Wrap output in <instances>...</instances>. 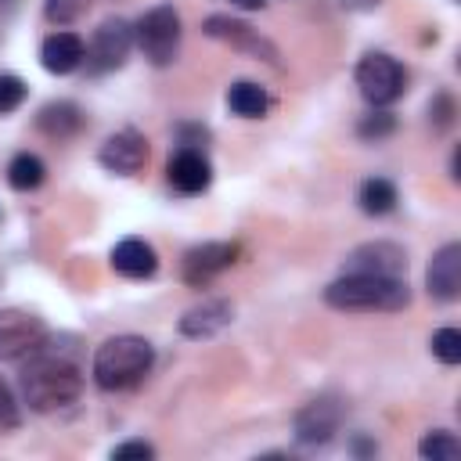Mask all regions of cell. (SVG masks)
<instances>
[{
    "label": "cell",
    "instance_id": "6da1fadb",
    "mask_svg": "<svg viewBox=\"0 0 461 461\" xmlns=\"http://www.w3.org/2000/svg\"><path fill=\"white\" fill-rule=\"evenodd\" d=\"M83 385H86L83 353L72 335H43L36 349L22 357L18 393H22V403L36 414L65 411L83 396Z\"/></svg>",
    "mask_w": 461,
    "mask_h": 461
},
{
    "label": "cell",
    "instance_id": "7a4b0ae2",
    "mask_svg": "<svg viewBox=\"0 0 461 461\" xmlns=\"http://www.w3.org/2000/svg\"><path fill=\"white\" fill-rule=\"evenodd\" d=\"M155 367V346L144 335H112L94 349L90 378L101 393L137 389Z\"/></svg>",
    "mask_w": 461,
    "mask_h": 461
},
{
    "label": "cell",
    "instance_id": "3957f363",
    "mask_svg": "<svg viewBox=\"0 0 461 461\" xmlns=\"http://www.w3.org/2000/svg\"><path fill=\"white\" fill-rule=\"evenodd\" d=\"M324 303L349 313H396L411 306L407 277H378V274H342L324 288Z\"/></svg>",
    "mask_w": 461,
    "mask_h": 461
},
{
    "label": "cell",
    "instance_id": "277c9868",
    "mask_svg": "<svg viewBox=\"0 0 461 461\" xmlns=\"http://www.w3.org/2000/svg\"><path fill=\"white\" fill-rule=\"evenodd\" d=\"M180 40H184V25H180V14L173 4H155L148 7L137 25H133V47H140V54L155 65V68H166L176 61L180 54Z\"/></svg>",
    "mask_w": 461,
    "mask_h": 461
},
{
    "label": "cell",
    "instance_id": "5b68a950",
    "mask_svg": "<svg viewBox=\"0 0 461 461\" xmlns=\"http://www.w3.org/2000/svg\"><path fill=\"white\" fill-rule=\"evenodd\" d=\"M346 421V400L339 393H317L292 414V436L299 447H324Z\"/></svg>",
    "mask_w": 461,
    "mask_h": 461
},
{
    "label": "cell",
    "instance_id": "8992f818",
    "mask_svg": "<svg viewBox=\"0 0 461 461\" xmlns=\"http://www.w3.org/2000/svg\"><path fill=\"white\" fill-rule=\"evenodd\" d=\"M357 86H360V97L371 104V108H385L393 104L403 90H407V72L403 65L385 54V50H367L360 61H357Z\"/></svg>",
    "mask_w": 461,
    "mask_h": 461
},
{
    "label": "cell",
    "instance_id": "52a82bcc",
    "mask_svg": "<svg viewBox=\"0 0 461 461\" xmlns=\"http://www.w3.org/2000/svg\"><path fill=\"white\" fill-rule=\"evenodd\" d=\"M133 50V25L126 18H104L94 36H90V47H86V68L94 76L101 72H115L126 65Z\"/></svg>",
    "mask_w": 461,
    "mask_h": 461
},
{
    "label": "cell",
    "instance_id": "ba28073f",
    "mask_svg": "<svg viewBox=\"0 0 461 461\" xmlns=\"http://www.w3.org/2000/svg\"><path fill=\"white\" fill-rule=\"evenodd\" d=\"M238 259V245L234 241H202L194 249L184 252L180 259V277L191 288H205L209 281H216L223 270H230Z\"/></svg>",
    "mask_w": 461,
    "mask_h": 461
},
{
    "label": "cell",
    "instance_id": "9c48e42d",
    "mask_svg": "<svg viewBox=\"0 0 461 461\" xmlns=\"http://www.w3.org/2000/svg\"><path fill=\"white\" fill-rule=\"evenodd\" d=\"M342 274H378V277H407V249L396 241H364L349 249Z\"/></svg>",
    "mask_w": 461,
    "mask_h": 461
},
{
    "label": "cell",
    "instance_id": "30bf717a",
    "mask_svg": "<svg viewBox=\"0 0 461 461\" xmlns=\"http://www.w3.org/2000/svg\"><path fill=\"white\" fill-rule=\"evenodd\" d=\"M47 335V324L18 306L0 310V360H22Z\"/></svg>",
    "mask_w": 461,
    "mask_h": 461
},
{
    "label": "cell",
    "instance_id": "8fae6325",
    "mask_svg": "<svg viewBox=\"0 0 461 461\" xmlns=\"http://www.w3.org/2000/svg\"><path fill=\"white\" fill-rule=\"evenodd\" d=\"M202 32L212 36V40H220V43L238 47V50H245V54H252V58H263V61H270V65H281V61H277V47H274L267 36H259V29H252V25L238 22V18L209 14V18L202 22Z\"/></svg>",
    "mask_w": 461,
    "mask_h": 461
},
{
    "label": "cell",
    "instance_id": "7c38bea8",
    "mask_svg": "<svg viewBox=\"0 0 461 461\" xmlns=\"http://www.w3.org/2000/svg\"><path fill=\"white\" fill-rule=\"evenodd\" d=\"M97 162H101L108 173H115V176H133V173H140L144 162H148V140H144V133L133 130V126L115 130V133L101 144Z\"/></svg>",
    "mask_w": 461,
    "mask_h": 461
},
{
    "label": "cell",
    "instance_id": "4fadbf2b",
    "mask_svg": "<svg viewBox=\"0 0 461 461\" xmlns=\"http://www.w3.org/2000/svg\"><path fill=\"white\" fill-rule=\"evenodd\" d=\"M425 288L436 303H457V295H461V245L457 241H447L432 256V263L425 270Z\"/></svg>",
    "mask_w": 461,
    "mask_h": 461
},
{
    "label": "cell",
    "instance_id": "5bb4252c",
    "mask_svg": "<svg viewBox=\"0 0 461 461\" xmlns=\"http://www.w3.org/2000/svg\"><path fill=\"white\" fill-rule=\"evenodd\" d=\"M166 176H169L173 191H180V194H202L212 184V166H209L205 151H198V148H176L169 155Z\"/></svg>",
    "mask_w": 461,
    "mask_h": 461
},
{
    "label": "cell",
    "instance_id": "9a60e30c",
    "mask_svg": "<svg viewBox=\"0 0 461 461\" xmlns=\"http://www.w3.org/2000/svg\"><path fill=\"white\" fill-rule=\"evenodd\" d=\"M83 61H86V43H83V36H76V32H68V29H58V32H50V36L40 43V65H43L50 76H68V72H76Z\"/></svg>",
    "mask_w": 461,
    "mask_h": 461
},
{
    "label": "cell",
    "instance_id": "2e32d148",
    "mask_svg": "<svg viewBox=\"0 0 461 461\" xmlns=\"http://www.w3.org/2000/svg\"><path fill=\"white\" fill-rule=\"evenodd\" d=\"M230 321H234L230 299H202L198 306L184 310V317H180V335H184V339H212V335H220Z\"/></svg>",
    "mask_w": 461,
    "mask_h": 461
},
{
    "label": "cell",
    "instance_id": "e0dca14e",
    "mask_svg": "<svg viewBox=\"0 0 461 461\" xmlns=\"http://www.w3.org/2000/svg\"><path fill=\"white\" fill-rule=\"evenodd\" d=\"M86 126V115L76 101H47L40 112H36V130L47 137V140H72L79 130Z\"/></svg>",
    "mask_w": 461,
    "mask_h": 461
},
{
    "label": "cell",
    "instance_id": "ac0fdd59",
    "mask_svg": "<svg viewBox=\"0 0 461 461\" xmlns=\"http://www.w3.org/2000/svg\"><path fill=\"white\" fill-rule=\"evenodd\" d=\"M112 270L130 277V281H144L158 270V252L144 241V238H122L115 249H112Z\"/></svg>",
    "mask_w": 461,
    "mask_h": 461
},
{
    "label": "cell",
    "instance_id": "d6986e66",
    "mask_svg": "<svg viewBox=\"0 0 461 461\" xmlns=\"http://www.w3.org/2000/svg\"><path fill=\"white\" fill-rule=\"evenodd\" d=\"M400 202V191L393 180L385 176H367L360 187H357V205L364 216H389Z\"/></svg>",
    "mask_w": 461,
    "mask_h": 461
},
{
    "label": "cell",
    "instance_id": "ffe728a7",
    "mask_svg": "<svg viewBox=\"0 0 461 461\" xmlns=\"http://www.w3.org/2000/svg\"><path fill=\"white\" fill-rule=\"evenodd\" d=\"M227 108L241 119H263L270 108V94L252 79H238L227 86Z\"/></svg>",
    "mask_w": 461,
    "mask_h": 461
},
{
    "label": "cell",
    "instance_id": "44dd1931",
    "mask_svg": "<svg viewBox=\"0 0 461 461\" xmlns=\"http://www.w3.org/2000/svg\"><path fill=\"white\" fill-rule=\"evenodd\" d=\"M43 180H47V166H43V158L32 155V151H18V155L7 162V184H11L14 191H36Z\"/></svg>",
    "mask_w": 461,
    "mask_h": 461
},
{
    "label": "cell",
    "instance_id": "7402d4cb",
    "mask_svg": "<svg viewBox=\"0 0 461 461\" xmlns=\"http://www.w3.org/2000/svg\"><path fill=\"white\" fill-rule=\"evenodd\" d=\"M418 454L425 461H457L461 457V439L450 429H429L418 443Z\"/></svg>",
    "mask_w": 461,
    "mask_h": 461
},
{
    "label": "cell",
    "instance_id": "603a6c76",
    "mask_svg": "<svg viewBox=\"0 0 461 461\" xmlns=\"http://www.w3.org/2000/svg\"><path fill=\"white\" fill-rule=\"evenodd\" d=\"M393 130H396V115L385 112V108H371V112L357 122V137L367 140V144H378V140L393 137Z\"/></svg>",
    "mask_w": 461,
    "mask_h": 461
},
{
    "label": "cell",
    "instance_id": "cb8c5ba5",
    "mask_svg": "<svg viewBox=\"0 0 461 461\" xmlns=\"http://www.w3.org/2000/svg\"><path fill=\"white\" fill-rule=\"evenodd\" d=\"M432 357L439 360V364H447V367H454V364H461V331L457 328H439V331H432Z\"/></svg>",
    "mask_w": 461,
    "mask_h": 461
},
{
    "label": "cell",
    "instance_id": "d4e9b609",
    "mask_svg": "<svg viewBox=\"0 0 461 461\" xmlns=\"http://www.w3.org/2000/svg\"><path fill=\"white\" fill-rule=\"evenodd\" d=\"M86 11H90V0H47L43 4V14H47L50 25H72Z\"/></svg>",
    "mask_w": 461,
    "mask_h": 461
},
{
    "label": "cell",
    "instance_id": "484cf974",
    "mask_svg": "<svg viewBox=\"0 0 461 461\" xmlns=\"http://www.w3.org/2000/svg\"><path fill=\"white\" fill-rule=\"evenodd\" d=\"M25 94H29V86L14 72H0V115L18 112L25 104Z\"/></svg>",
    "mask_w": 461,
    "mask_h": 461
},
{
    "label": "cell",
    "instance_id": "4316f807",
    "mask_svg": "<svg viewBox=\"0 0 461 461\" xmlns=\"http://www.w3.org/2000/svg\"><path fill=\"white\" fill-rule=\"evenodd\" d=\"M454 115H457V104H454V97L447 94V90H439L432 101H429V122H432V130H450L454 126Z\"/></svg>",
    "mask_w": 461,
    "mask_h": 461
},
{
    "label": "cell",
    "instance_id": "83f0119b",
    "mask_svg": "<svg viewBox=\"0 0 461 461\" xmlns=\"http://www.w3.org/2000/svg\"><path fill=\"white\" fill-rule=\"evenodd\" d=\"M22 425V403L14 396V389L0 378V432H11Z\"/></svg>",
    "mask_w": 461,
    "mask_h": 461
},
{
    "label": "cell",
    "instance_id": "f1b7e54d",
    "mask_svg": "<svg viewBox=\"0 0 461 461\" xmlns=\"http://www.w3.org/2000/svg\"><path fill=\"white\" fill-rule=\"evenodd\" d=\"M151 457H155V447L148 439H126L112 447V461H151Z\"/></svg>",
    "mask_w": 461,
    "mask_h": 461
},
{
    "label": "cell",
    "instance_id": "f546056e",
    "mask_svg": "<svg viewBox=\"0 0 461 461\" xmlns=\"http://www.w3.org/2000/svg\"><path fill=\"white\" fill-rule=\"evenodd\" d=\"M173 137H176V148H198V151H205L209 130H205L202 122H180V126L173 130Z\"/></svg>",
    "mask_w": 461,
    "mask_h": 461
},
{
    "label": "cell",
    "instance_id": "4dcf8cb0",
    "mask_svg": "<svg viewBox=\"0 0 461 461\" xmlns=\"http://www.w3.org/2000/svg\"><path fill=\"white\" fill-rule=\"evenodd\" d=\"M349 454H357V457H375V454H378V443H375L371 436H364V432H353V436H349Z\"/></svg>",
    "mask_w": 461,
    "mask_h": 461
},
{
    "label": "cell",
    "instance_id": "1f68e13d",
    "mask_svg": "<svg viewBox=\"0 0 461 461\" xmlns=\"http://www.w3.org/2000/svg\"><path fill=\"white\" fill-rule=\"evenodd\" d=\"M382 0H342V7H349V11H375Z\"/></svg>",
    "mask_w": 461,
    "mask_h": 461
},
{
    "label": "cell",
    "instance_id": "d6a6232c",
    "mask_svg": "<svg viewBox=\"0 0 461 461\" xmlns=\"http://www.w3.org/2000/svg\"><path fill=\"white\" fill-rule=\"evenodd\" d=\"M230 4H234V7H241V11H259L267 0H230Z\"/></svg>",
    "mask_w": 461,
    "mask_h": 461
}]
</instances>
